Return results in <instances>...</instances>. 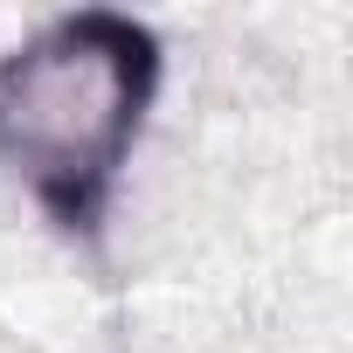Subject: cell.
<instances>
[{
  "label": "cell",
  "mask_w": 353,
  "mask_h": 353,
  "mask_svg": "<svg viewBox=\"0 0 353 353\" xmlns=\"http://www.w3.org/2000/svg\"><path fill=\"white\" fill-rule=\"evenodd\" d=\"M152 83L159 42L111 8L56 14L0 56V166L56 229L90 236L104 222L152 111Z\"/></svg>",
  "instance_id": "6da1fadb"
}]
</instances>
